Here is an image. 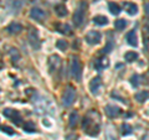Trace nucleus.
Returning a JSON list of instances; mask_svg holds the SVG:
<instances>
[{"instance_id":"13","label":"nucleus","mask_w":149,"mask_h":140,"mask_svg":"<svg viewBox=\"0 0 149 140\" xmlns=\"http://www.w3.org/2000/svg\"><path fill=\"white\" fill-rule=\"evenodd\" d=\"M104 112H106V114L108 115L109 118H116V116H118L120 114V108H118V107H116V105L108 104L104 108Z\"/></svg>"},{"instance_id":"24","label":"nucleus","mask_w":149,"mask_h":140,"mask_svg":"<svg viewBox=\"0 0 149 140\" xmlns=\"http://www.w3.org/2000/svg\"><path fill=\"white\" fill-rule=\"evenodd\" d=\"M77 122H78V113L77 112H72V113L70 114V127L74 128Z\"/></svg>"},{"instance_id":"12","label":"nucleus","mask_w":149,"mask_h":140,"mask_svg":"<svg viewBox=\"0 0 149 140\" xmlns=\"http://www.w3.org/2000/svg\"><path fill=\"white\" fill-rule=\"evenodd\" d=\"M22 5H24L22 0H9V10H11L13 14L20 12Z\"/></svg>"},{"instance_id":"21","label":"nucleus","mask_w":149,"mask_h":140,"mask_svg":"<svg viewBox=\"0 0 149 140\" xmlns=\"http://www.w3.org/2000/svg\"><path fill=\"white\" fill-rule=\"evenodd\" d=\"M55 12L60 17H63V16L67 15V9H66V6H65L63 4H58V5L55 6Z\"/></svg>"},{"instance_id":"7","label":"nucleus","mask_w":149,"mask_h":140,"mask_svg":"<svg viewBox=\"0 0 149 140\" xmlns=\"http://www.w3.org/2000/svg\"><path fill=\"white\" fill-rule=\"evenodd\" d=\"M3 114L5 115L6 118L10 119L13 123H15L16 125L21 124V119H22V118H21V115H20V113H19L17 110L11 109V108H6V109H4Z\"/></svg>"},{"instance_id":"5","label":"nucleus","mask_w":149,"mask_h":140,"mask_svg":"<svg viewBox=\"0 0 149 140\" xmlns=\"http://www.w3.org/2000/svg\"><path fill=\"white\" fill-rule=\"evenodd\" d=\"M61 57L57 55H51L49 57V61H47V64H49V69H50V73H54V72H57L60 67H61Z\"/></svg>"},{"instance_id":"15","label":"nucleus","mask_w":149,"mask_h":140,"mask_svg":"<svg viewBox=\"0 0 149 140\" xmlns=\"http://www.w3.org/2000/svg\"><path fill=\"white\" fill-rule=\"evenodd\" d=\"M125 40H127V42L133 46V47H137L138 46V39H137V35H136V30H132L129 31L127 35H125Z\"/></svg>"},{"instance_id":"18","label":"nucleus","mask_w":149,"mask_h":140,"mask_svg":"<svg viewBox=\"0 0 149 140\" xmlns=\"http://www.w3.org/2000/svg\"><path fill=\"white\" fill-rule=\"evenodd\" d=\"M56 30H57L58 32H61V34H63V35L71 34V27H70V25H67V24H57L56 25Z\"/></svg>"},{"instance_id":"25","label":"nucleus","mask_w":149,"mask_h":140,"mask_svg":"<svg viewBox=\"0 0 149 140\" xmlns=\"http://www.w3.org/2000/svg\"><path fill=\"white\" fill-rule=\"evenodd\" d=\"M108 9H109L111 14H113V15H119L120 14V8L116 3H109L108 4Z\"/></svg>"},{"instance_id":"35","label":"nucleus","mask_w":149,"mask_h":140,"mask_svg":"<svg viewBox=\"0 0 149 140\" xmlns=\"http://www.w3.org/2000/svg\"><path fill=\"white\" fill-rule=\"evenodd\" d=\"M144 12H146V15L149 17V3L144 4Z\"/></svg>"},{"instance_id":"34","label":"nucleus","mask_w":149,"mask_h":140,"mask_svg":"<svg viewBox=\"0 0 149 140\" xmlns=\"http://www.w3.org/2000/svg\"><path fill=\"white\" fill-rule=\"evenodd\" d=\"M3 132L5 133V134H8V135H14V130L10 127H4L3 128Z\"/></svg>"},{"instance_id":"23","label":"nucleus","mask_w":149,"mask_h":140,"mask_svg":"<svg viewBox=\"0 0 149 140\" xmlns=\"http://www.w3.org/2000/svg\"><path fill=\"white\" fill-rule=\"evenodd\" d=\"M22 128H24V132H26V133H35L36 132V125L32 122H26Z\"/></svg>"},{"instance_id":"2","label":"nucleus","mask_w":149,"mask_h":140,"mask_svg":"<svg viewBox=\"0 0 149 140\" xmlns=\"http://www.w3.org/2000/svg\"><path fill=\"white\" fill-rule=\"evenodd\" d=\"M70 71H71V76L76 79L77 82H80L82 79V64L80 60L77 57H73L71 60V66H70Z\"/></svg>"},{"instance_id":"4","label":"nucleus","mask_w":149,"mask_h":140,"mask_svg":"<svg viewBox=\"0 0 149 140\" xmlns=\"http://www.w3.org/2000/svg\"><path fill=\"white\" fill-rule=\"evenodd\" d=\"M76 100V91H74L73 87H67L63 92L62 96V103L65 107H71L73 104V102Z\"/></svg>"},{"instance_id":"19","label":"nucleus","mask_w":149,"mask_h":140,"mask_svg":"<svg viewBox=\"0 0 149 140\" xmlns=\"http://www.w3.org/2000/svg\"><path fill=\"white\" fill-rule=\"evenodd\" d=\"M134 98L137 99V102H139V103H144L148 98H149V92L148 91H142V92H138L136 96H134Z\"/></svg>"},{"instance_id":"14","label":"nucleus","mask_w":149,"mask_h":140,"mask_svg":"<svg viewBox=\"0 0 149 140\" xmlns=\"http://www.w3.org/2000/svg\"><path fill=\"white\" fill-rule=\"evenodd\" d=\"M109 66V61L107 57H101V58H97L95 61V68L97 71H102Z\"/></svg>"},{"instance_id":"9","label":"nucleus","mask_w":149,"mask_h":140,"mask_svg":"<svg viewBox=\"0 0 149 140\" xmlns=\"http://www.w3.org/2000/svg\"><path fill=\"white\" fill-rule=\"evenodd\" d=\"M101 40H102V35H101V32H98V31L92 30V31H90L86 35V42L90 44V45H97V44H100Z\"/></svg>"},{"instance_id":"20","label":"nucleus","mask_w":149,"mask_h":140,"mask_svg":"<svg viewBox=\"0 0 149 140\" xmlns=\"http://www.w3.org/2000/svg\"><path fill=\"white\" fill-rule=\"evenodd\" d=\"M93 22L98 26H104V25L108 24V19L103 15H97V16L93 17Z\"/></svg>"},{"instance_id":"1","label":"nucleus","mask_w":149,"mask_h":140,"mask_svg":"<svg viewBox=\"0 0 149 140\" xmlns=\"http://www.w3.org/2000/svg\"><path fill=\"white\" fill-rule=\"evenodd\" d=\"M98 119L95 120V118H90V115H87L82 122L83 132L88 135H91V137L98 135V133H100V120Z\"/></svg>"},{"instance_id":"11","label":"nucleus","mask_w":149,"mask_h":140,"mask_svg":"<svg viewBox=\"0 0 149 140\" xmlns=\"http://www.w3.org/2000/svg\"><path fill=\"white\" fill-rule=\"evenodd\" d=\"M101 87H102V79H101V77H95L90 82V91H91L92 94H95V96L98 94Z\"/></svg>"},{"instance_id":"8","label":"nucleus","mask_w":149,"mask_h":140,"mask_svg":"<svg viewBox=\"0 0 149 140\" xmlns=\"http://www.w3.org/2000/svg\"><path fill=\"white\" fill-rule=\"evenodd\" d=\"M30 16H31V19H34V20L41 22L47 17V14H46L45 10H42V9H40V8H32L30 10Z\"/></svg>"},{"instance_id":"26","label":"nucleus","mask_w":149,"mask_h":140,"mask_svg":"<svg viewBox=\"0 0 149 140\" xmlns=\"http://www.w3.org/2000/svg\"><path fill=\"white\" fill-rule=\"evenodd\" d=\"M125 26H127V21H125L124 19H119V20H117L114 22V27L117 30H123Z\"/></svg>"},{"instance_id":"36","label":"nucleus","mask_w":149,"mask_h":140,"mask_svg":"<svg viewBox=\"0 0 149 140\" xmlns=\"http://www.w3.org/2000/svg\"><path fill=\"white\" fill-rule=\"evenodd\" d=\"M47 1H50V3H58V1H61V0H47Z\"/></svg>"},{"instance_id":"3","label":"nucleus","mask_w":149,"mask_h":140,"mask_svg":"<svg viewBox=\"0 0 149 140\" xmlns=\"http://www.w3.org/2000/svg\"><path fill=\"white\" fill-rule=\"evenodd\" d=\"M86 8H87V4L85 1L80 3L77 10L74 11L73 14V24L74 26H81L83 24V20H85V12H86Z\"/></svg>"},{"instance_id":"29","label":"nucleus","mask_w":149,"mask_h":140,"mask_svg":"<svg viewBox=\"0 0 149 140\" xmlns=\"http://www.w3.org/2000/svg\"><path fill=\"white\" fill-rule=\"evenodd\" d=\"M10 56H11L14 62H17L19 60H20V53H19V51L16 49H11L10 50Z\"/></svg>"},{"instance_id":"28","label":"nucleus","mask_w":149,"mask_h":140,"mask_svg":"<svg viewBox=\"0 0 149 140\" xmlns=\"http://www.w3.org/2000/svg\"><path fill=\"white\" fill-rule=\"evenodd\" d=\"M67 46H68V44L66 42V40H58L57 42H56V47H57L58 50H61V51H66Z\"/></svg>"},{"instance_id":"16","label":"nucleus","mask_w":149,"mask_h":140,"mask_svg":"<svg viewBox=\"0 0 149 140\" xmlns=\"http://www.w3.org/2000/svg\"><path fill=\"white\" fill-rule=\"evenodd\" d=\"M6 31L11 35H17L22 31V26L19 24V22H11V24L6 27Z\"/></svg>"},{"instance_id":"22","label":"nucleus","mask_w":149,"mask_h":140,"mask_svg":"<svg viewBox=\"0 0 149 140\" xmlns=\"http://www.w3.org/2000/svg\"><path fill=\"white\" fill-rule=\"evenodd\" d=\"M137 58H138V53L134 52V51H128V52H125V55H124V60L127 62H134Z\"/></svg>"},{"instance_id":"30","label":"nucleus","mask_w":149,"mask_h":140,"mask_svg":"<svg viewBox=\"0 0 149 140\" xmlns=\"http://www.w3.org/2000/svg\"><path fill=\"white\" fill-rule=\"evenodd\" d=\"M113 47H114V44H113V41L109 39L108 42H107V46H106V47H103V50H102V53H108V52H111Z\"/></svg>"},{"instance_id":"6","label":"nucleus","mask_w":149,"mask_h":140,"mask_svg":"<svg viewBox=\"0 0 149 140\" xmlns=\"http://www.w3.org/2000/svg\"><path fill=\"white\" fill-rule=\"evenodd\" d=\"M27 39H29V42H30V45H31L32 49L39 50V49L41 47L39 32H37L36 29H30V30H29V35H27Z\"/></svg>"},{"instance_id":"31","label":"nucleus","mask_w":149,"mask_h":140,"mask_svg":"<svg viewBox=\"0 0 149 140\" xmlns=\"http://www.w3.org/2000/svg\"><path fill=\"white\" fill-rule=\"evenodd\" d=\"M107 140H116V135L112 130V127H109L107 129Z\"/></svg>"},{"instance_id":"17","label":"nucleus","mask_w":149,"mask_h":140,"mask_svg":"<svg viewBox=\"0 0 149 140\" xmlns=\"http://www.w3.org/2000/svg\"><path fill=\"white\" fill-rule=\"evenodd\" d=\"M123 8L129 15H136V14L138 12V6L134 3H124Z\"/></svg>"},{"instance_id":"10","label":"nucleus","mask_w":149,"mask_h":140,"mask_svg":"<svg viewBox=\"0 0 149 140\" xmlns=\"http://www.w3.org/2000/svg\"><path fill=\"white\" fill-rule=\"evenodd\" d=\"M36 112L37 113H51L52 107L50 105V102L41 98V104H36Z\"/></svg>"},{"instance_id":"32","label":"nucleus","mask_w":149,"mask_h":140,"mask_svg":"<svg viewBox=\"0 0 149 140\" xmlns=\"http://www.w3.org/2000/svg\"><path fill=\"white\" fill-rule=\"evenodd\" d=\"M130 83H132L134 87L139 86V76H138V74H134V76H132V78H130Z\"/></svg>"},{"instance_id":"27","label":"nucleus","mask_w":149,"mask_h":140,"mask_svg":"<svg viewBox=\"0 0 149 140\" xmlns=\"http://www.w3.org/2000/svg\"><path fill=\"white\" fill-rule=\"evenodd\" d=\"M133 133V130H132V127H130L129 124H127V123H124V124H122V135H129V134H132Z\"/></svg>"},{"instance_id":"33","label":"nucleus","mask_w":149,"mask_h":140,"mask_svg":"<svg viewBox=\"0 0 149 140\" xmlns=\"http://www.w3.org/2000/svg\"><path fill=\"white\" fill-rule=\"evenodd\" d=\"M143 36H144V41H146V44L149 42V26H146L143 30Z\"/></svg>"}]
</instances>
